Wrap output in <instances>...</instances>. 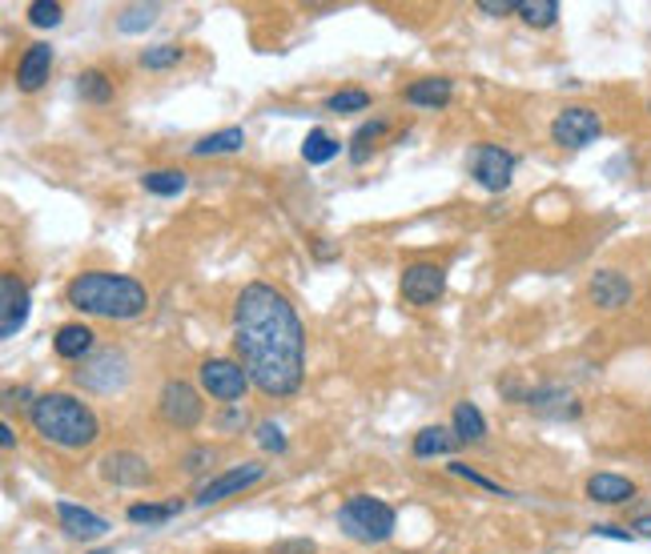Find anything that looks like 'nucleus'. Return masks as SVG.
<instances>
[{"instance_id":"obj_1","label":"nucleus","mask_w":651,"mask_h":554,"mask_svg":"<svg viewBox=\"0 0 651 554\" xmlns=\"http://www.w3.org/2000/svg\"><path fill=\"white\" fill-rule=\"evenodd\" d=\"M233 350L266 397H290L306 382V330L278 285L250 282L233 302Z\"/></svg>"},{"instance_id":"obj_2","label":"nucleus","mask_w":651,"mask_h":554,"mask_svg":"<svg viewBox=\"0 0 651 554\" xmlns=\"http://www.w3.org/2000/svg\"><path fill=\"white\" fill-rule=\"evenodd\" d=\"M64 302L73 305L77 314L89 318H106V322H133L149 310V290L129 273H77L69 290H64Z\"/></svg>"},{"instance_id":"obj_3","label":"nucleus","mask_w":651,"mask_h":554,"mask_svg":"<svg viewBox=\"0 0 651 554\" xmlns=\"http://www.w3.org/2000/svg\"><path fill=\"white\" fill-rule=\"evenodd\" d=\"M29 422L44 442H53L61 450H89L101 439L97 410L84 397L64 394V390H49V394L37 397L29 410Z\"/></svg>"},{"instance_id":"obj_4","label":"nucleus","mask_w":651,"mask_h":554,"mask_svg":"<svg viewBox=\"0 0 651 554\" xmlns=\"http://www.w3.org/2000/svg\"><path fill=\"white\" fill-rule=\"evenodd\" d=\"M338 526H342V534L354 538V543L379 546V543H387V538H394L399 514H394L390 502L374 498V494H350V498L338 506Z\"/></svg>"},{"instance_id":"obj_5","label":"nucleus","mask_w":651,"mask_h":554,"mask_svg":"<svg viewBox=\"0 0 651 554\" xmlns=\"http://www.w3.org/2000/svg\"><path fill=\"white\" fill-rule=\"evenodd\" d=\"M198 382L213 402H221V406H238L246 397V390L253 386L250 370H246L238 357H206L198 370Z\"/></svg>"},{"instance_id":"obj_6","label":"nucleus","mask_w":651,"mask_h":554,"mask_svg":"<svg viewBox=\"0 0 651 554\" xmlns=\"http://www.w3.org/2000/svg\"><path fill=\"white\" fill-rule=\"evenodd\" d=\"M402 302L414 305V310H431L442 302L447 293V265L442 262H410L399 278Z\"/></svg>"},{"instance_id":"obj_7","label":"nucleus","mask_w":651,"mask_h":554,"mask_svg":"<svg viewBox=\"0 0 651 554\" xmlns=\"http://www.w3.org/2000/svg\"><path fill=\"white\" fill-rule=\"evenodd\" d=\"M603 137V117L588 105H568L559 109L551 121V141L559 149H588Z\"/></svg>"},{"instance_id":"obj_8","label":"nucleus","mask_w":651,"mask_h":554,"mask_svg":"<svg viewBox=\"0 0 651 554\" xmlns=\"http://www.w3.org/2000/svg\"><path fill=\"white\" fill-rule=\"evenodd\" d=\"M158 410L169 426L193 430L201 422V414H206V402H201V390L193 386V382H186V377H169L166 386H161Z\"/></svg>"},{"instance_id":"obj_9","label":"nucleus","mask_w":651,"mask_h":554,"mask_svg":"<svg viewBox=\"0 0 651 554\" xmlns=\"http://www.w3.org/2000/svg\"><path fill=\"white\" fill-rule=\"evenodd\" d=\"M77 382H81L89 394H113L129 382V357L121 350H97L81 370H77Z\"/></svg>"},{"instance_id":"obj_10","label":"nucleus","mask_w":651,"mask_h":554,"mask_svg":"<svg viewBox=\"0 0 651 554\" xmlns=\"http://www.w3.org/2000/svg\"><path fill=\"white\" fill-rule=\"evenodd\" d=\"M515 165L519 158L511 153V149L503 145H479L471 158V178L479 181V185L487 189V193H507L511 189V178H515Z\"/></svg>"},{"instance_id":"obj_11","label":"nucleus","mask_w":651,"mask_h":554,"mask_svg":"<svg viewBox=\"0 0 651 554\" xmlns=\"http://www.w3.org/2000/svg\"><path fill=\"white\" fill-rule=\"evenodd\" d=\"M262 479H266V462H242V466H230V471L213 474L193 502H198V506H213V502H226V498H233V494H246L253 482H262Z\"/></svg>"},{"instance_id":"obj_12","label":"nucleus","mask_w":651,"mask_h":554,"mask_svg":"<svg viewBox=\"0 0 651 554\" xmlns=\"http://www.w3.org/2000/svg\"><path fill=\"white\" fill-rule=\"evenodd\" d=\"M32 310V293L29 285L17 278V273H4L0 278V338H17L29 322Z\"/></svg>"},{"instance_id":"obj_13","label":"nucleus","mask_w":651,"mask_h":554,"mask_svg":"<svg viewBox=\"0 0 651 554\" xmlns=\"http://www.w3.org/2000/svg\"><path fill=\"white\" fill-rule=\"evenodd\" d=\"M523 402H527L531 410H535L539 419H551V422H575L579 414H583V402L575 397V390L555 386V382H547V386L527 390Z\"/></svg>"},{"instance_id":"obj_14","label":"nucleus","mask_w":651,"mask_h":554,"mask_svg":"<svg viewBox=\"0 0 651 554\" xmlns=\"http://www.w3.org/2000/svg\"><path fill=\"white\" fill-rule=\"evenodd\" d=\"M588 298L595 310H608V314H615V310H623V305H631V298H635V285H631V278L623 270H595L588 282Z\"/></svg>"},{"instance_id":"obj_15","label":"nucleus","mask_w":651,"mask_h":554,"mask_svg":"<svg viewBox=\"0 0 651 554\" xmlns=\"http://www.w3.org/2000/svg\"><path fill=\"white\" fill-rule=\"evenodd\" d=\"M57 526H61L69 538H77V543H97V538H106L109 534V523L101 518L97 511H84V506H77V502H57Z\"/></svg>"},{"instance_id":"obj_16","label":"nucleus","mask_w":651,"mask_h":554,"mask_svg":"<svg viewBox=\"0 0 651 554\" xmlns=\"http://www.w3.org/2000/svg\"><path fill=\"white\" fill-rule=\"evenodd\" d=\"M101 479L113 482V486H146L153 479L149 462L137 454V450H109L101 459Z\"/></svg>"},{"instance_id":"obj_17","label":"nucleus","mask_w":651,"mask_h":554,"mask_svg":"<svg viewBox=\"0 0 651 554\" xmlns=\"http://www.w3.org/2000/svg\"><path fill=\"white\" fill-rule=\"evenodd\" d=\"M49 77H53V44L49 41L29 44L21 53V61H17V89L21 93H37V89H44Z\"/></svg>"},{"instance_id":"obj_18","label":"nucleus","mask_w":651,"mask_h":554,"mask_svg":"<svg viewBox=\"0 0 651 554\" xmlns=\"http://www.w3.org/2000/svg\"><path fill=\"white\" fill-rule=\"evenodd\" d=\"M454 97V81L451 77H419L402 89V101L414 109H447Z\"/></svg>"},{"instance_id":"obj_19","label":"nucleus","mask_w":651,"mask_h":554,"mask_svg":"<svg viewBox=\"0 0 651 554\" xmlns=\"http://www.w3.org/2000/svg\"><path fill=\"white\" fill-rule=\"evenodd\" d=\"M583 494H588L591 502H599V506H623V502L635 498V482L623 479V474L599 471V474H591L588 479Z\"/></svg>"},{"instance_id":"obj_20","label":"nucleus","mask_w":651,"mask_h":554,"mask_svg":"<svg viewBox=\"0 0 651 554\" xmlns=\"http://www.w3.org/2000/svg\"><path fill=\"white\" fill-rule=\"evenodd\" d=\"M93 345H97V338L84 322H64L61 330L53 334V350H57V357H64V362L89 357L93 354Z\"/></svg>"},{"instance_id":"obj_21","label":"nucleus","mask_w":651,"mask_h":554,"mask_svg":"<svg viewBox=\"0 0 651 554\" xmlns=\"http://www.w3.org/2000/svg\"><path fill=\"white\" fill-rule=\"evenodd\" d=\"M462 446V439L454 434V426H422L410 442L414 459H439V454H454Z\"/></svg>"},{"instance_id":"obj_22","label":"nucleus","mask_w":651,"mask_h":554,"mask_svg":"<svg viewBox=\"0 0 651 554\" xmlns=\"http://www.w3.org/2000/svg\"><path fill=\"white\" fill-rule=\"evenodd\" d=\"M141 189L153 198H181L190 189V178L181 169H149V173H141Z\"/></svg>"},{"instance_id":"obj_23","label":"nucleus","mask_w":651,"mask_h":554,"mask_svg":"<svg viewBox=\"0 0 651 554\" xmlns=\"http://www.w3.org/2000/svg\"><path fill=\"white\" fill-rule=\"evenodd\" d=\"M242 145H246V129L230 125V129H218V133H210V137H201L190 153L193 158H218V153H238Z\"/></svg>"},{"instance_id":"obj_24","label":"nucleus","mask_w":651,"mask_h":554,"mask_svg":"<svg viewBox=\"0 0 651 554\" xmlns=\"http://www.w3.org/2000/svg\"><path fill=\"white\" fill-rule=\"evenodd\" d=\"M451 426H454V434H459L462 442H483L487 439V419L474 402H459V406L451 410Z\"/></svg>"},{"instance_id":"obj_25","label":"nucleus","mask_w":651,"mask_h":554,"mask_svg":"<svg viewBox=\"0 0 651 554\" xmlns=\"http://www.w3.org/2000/svg\"><path fill=\"white\" fill-rule=\"evenodd\" d=\"M387 129L390 125L382 121V117H374V121H367V125H358L354 137H350V161H354V165H367L370 153H374V145L387 137Z\"/></svg>"},{"instance_id":"obj_26","label":"nucleus","mask_w":651,"mask_h":554,"mask_svg":"<svg viewBox=\"0 0 651 554\" xmlns=\"http://www.w3.org/2000/svg\"><path fill=\"white\" fill-rule=\"evenodd\" d=\"M342 153V141L326 133V129H310L302 141V161L306 165H326V161H334Z\"/></svg>"},{"instance_id":"obj_27","label":"nucleus","mask_w":651,"mask_h":554,"mask_svg":"<svg viewBox=\"0 0 651 554\" xmlns=\"http://www.w3.org/2000/svg\"><path fill=\"white\" fill-rule=\"evenodd\" d=\"M158 17H161V4H129V9L117 12V32H126V37L149 32L158 24Z\"/></svg>"},{"instance_id":"obj_28","label":"nucleus","mask_w":651,"mask_h":554,"mask_svg":"<svg viewBox=\"0 0 651 554\" xmlns=\"http://www.w3.org/2000/svg\"><path fill=\"white\" fill-rule=\"evenodd\" d=\"M559 12H563L559 0H519V21L531 24V29H551V24H559Z\"/></svg>"},{"instance_id":"obj_29","label":"nucleus","mask_w":651,"mask_h":554,"mask_svg":"<svg viewBox=\"0 0 651 554\" xmlns=\"http://www.w3.org/2000/svg\"><path fill=\"white\" fill-rule=\"evenodd\" d=\"M77 93H81L89 105H109V101H113V81H109L101 69H84V73L77 77Z\"/></svg>"},{"instance_id":"obj_30","label":"nucleus","mask_w":651,"mask_h":554,"mask_svg":"<svg viewBox=\"0 0 651 554\" xmlns=\"http://www.w3.org/2000/svg\"><path fill=\"white\" fill-rule=\"evenodd\" d=\"M173 514H181V502H133L126 511L129 523H149V526H158V523H169Z\"/></svg>"},{"instance_id":"obj_31","label":"nucleus","mask_w":651,"mask_h":554,"mask_svg":"<svg viewBox=\"0 0 651 554\" xmlns=\"http://www.w3.org/2000/svg\"><path fill=\"white\" fill-rule=\"evenodd\" d=\"M326 109L330 113H358V109H370L367 89H338L334 97H326Z\"/></svg>"},{"instance_id":"obj_32","label":"nucleus","mask_w":651,"mask_h":554,"mask_svg":"<svg viewBox=\"0 0 651 554\" xmlns=\"http://www.w3.org/2000/svg\"><path fill=\"white\" fill-rule=\"evenodd\" d=\"M181 61V44H149L146 53L137 57L141 69H173Z\"/></svg>"},{"instance_id":"obj_33","label":"nucleus","mask_w":651,"mask_h":554,"mask_svg":"<svg viewBox=\"0 0 651 554\" xmlns=\"http://www.w3.org/2000/svg\"><path fill=\"white\" fill-rule=\"evenodd\" d=\"M64 21V9L57 0H32L29 4V24L32 29H57Z\"/></svg>"},{"instance_id":"obj_34","label":"nucleus","mask_w":651,"mask_h":554,"mask_svg":"<svg viewBox=\"0 0 651 554\" xmlns=\"http://www.w3.org/2000/svg\"><path fill=\"white\" fill-rule=\"evenodd\" d=\"M253 439H258V446H262L266 454H286V446H290V442H286V430L278 426V422H258V426H253Z\"/></svg>"},{"instance_id":"obj_35","label":"nucleus","mask_w":651,"mask_h":554,"mask_svg":"<svg viewBox=\"0 0 651 554\" xmlns=\"http://www.w3.org/2000/svg\"><path fill=\"white\" fill-rule=\"evenodd\" d=\"M447 471L454 474V479H467V482H474V486H483V491H491V494H499V498H507V486H499L494 479H487V474H479V471H471V466H462V462H447Z\"/></svg>"},{"instance_id":"obj_36","label":"nucleus","mask_w":651,"mask_h":554,"mask_svg":"<svg viewBox=\"0 0 651 554\" xmlns=\"http://www.w3.org/2000/svg\"><path fill=\"white\" fill-rule=\"evenodd\" d=\"M246 426H250V410L226 406L218 414V430H226V434H238V430H246Z\"/></svg>"},{"instance_id":"obj_37","label":"nucleus","mask_w":651,"mask_h":554,"mask_svg":"<svg viewBox=\"0 0 651 554\" xmlns=\"http://www.w3.org/2000/svg\"><path fill=\"white\" fill-rule=\"evenodd\" d=\"M591 538H615V543H631V538H635V531H628V526H615V523H595V526H591Z\"/></svg>"},{"instance_id":"obj_38","label":"nucleus","mask_w":651,"mask_h":554,"mask_svg":"<svg viewBox=\"0 0 651 554\" xmlns=\"http://www.w3.org/2000/svg\"><path fill=\"white\" fill-rule=\"evenodd\" d=\"M474 9L487 17H511V12H519V0H474Z\"/></svg>"},{"instance_id":"obj_39","label":"nucleus","mask_w":651,"mask_h":554,"mask_svg":"<svg viewBox=\"0 0 651 554\" xmlns=\"http://www.w3.org/2000/svg\"><path fill=\"white\" fill-rule=\"evenodd\" d=\"M273 554H318L314 538H282V543H273Z\"/></svg>"},{"instance_id":"obj_40","label":"nucleus","mask_w":651,"mask_h":554,"mask_svg":"<svg viewBox=\"0 0 651 554\" xmlns=\"http://www.w3.org/2000/svg\"><path fill=\"white\" fill-rule=\"evenodd\" d=\"M32 390L29 386H4V410H17V406H29L32 410Z\"/></svg>"},{"instance_id":"obj_41","label":"nucleus","mask_w":651,"mask_h":554,"mask_svg":"<svg viewBox=\"0 0 651 554\" xmlns=\"http://www.w3.org/2000/svg\"><path fill=\"white\" fill-rule=\"evenodd\" d=\"M210 459H213V450L210 446H198V450H190V454L181 459V466H186V471H201V466H206Z\"/></svg>"},{"instance_id":"obj_42","label":"nucleus","mask_w":651,"mask_h":554,"mask_svg":"<svg viewBox=\"0 0 651 554\" xmlns=\"http://www.w3.org/2000/svg\"><path fill=\"white\" fill-rule=\"evenodd\" d=\"M314 258H318V262H330V258H338V245H334V241L318 238L314 241Z\"/></svg>"},{"instance_id":"obj_43","label":"nucleus","mask_w":651,"mask_h":554,"mask_svg":"<svg viewBox=\"0 0 651 554\" xmlns=\"http://www.w3.org/2000/svg\"><path fill=\"white\" fill-rule=\"evenodd\" d=\"M631 531H635V538H651V514H640V518L631 523Z\"/></svg>"},{"instance_id":"obj_44","label":"nucleus","mask_w":651,"mask_h":554,"mask_svg":"<svg viewBox=\"0 0 651 554\" xmlns=\"http://www.w3.org/2000/svg\"><path fill=\"white\" fill-rule=\"evenodd\" d=\"M0 446H4V450H17V434H12L9 422H0Z\"/></svg>"},{"instance_id":"obj_45","label":"nucleus","mask_w":651,"mask_h":554,"mask_svg":"<svg viewBox=\"0 0 651 554\" xmlns=\"http://www.w3.org/2000/svg\"><path fill=\"white\" fill-rule=\"evenodd\" d=\"M89 554H113V551H89Z\"/></svg>"},{"instance_id":"obj_46","label":"nucleus","mask_w":651,"mask_h":554,"mask_svg":"<svg viewBox=\"0 0 651 554\" xmlns=\"http://www.w3.org/2000/svg\"><path fill=\"white\" fill-rule=\"evenodd\" d=\"M648 113H651V101H648Z\"/></svg>"}]
</instances>
